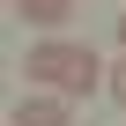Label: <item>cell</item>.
Segmentation results:
<instances>
[{"label": "cell", "instance_id": "2", "mask_svg": "<svg viewBox=\"0 0 126 126\" xmlns=\"http://www.w3.org/2000/svg\"><path fill=\"white\" fill-rule=\"evenodd\" d=\"M8 126H74V119H67V104H59V96H22Z\"/></svg>", "mask_w": 126, "mask_h": 126}, {"label": "cell", "instance_id": "3", "mask_svg": "<svg viewBox=\"0 0 126 126\" xmlns=\"http://www.w3.org/2000/svg\"><path fill=\"white\" fill-rule=\"evenodd\" d=\"M74 8H82V0H15V15H22V22H37V30L74 22Z\"/></svg>", "mask_w": 126, "mask_h": 126}, {"label": "cell", "instance_id": "4", "mask_svg": "<svg viewBox=\"0 0 126 126\" xmlns=\"http://www.w3.org/2000/svg\"><path fill=\"white\" fill-rule=\"evenodd\" d=\"M111 104H126V59L111 67Z\"/></svg>", "mask_w": 126, "mask_h": 126}, {"label": "cell", "instance_id": "1", "mask_svg": "<svg viewBox=\"0 0 126 126\" xmlns=\"http://www.w3.org/2000/svg\"><path fill=\"white\" fill-rule=\"evenodd\" d=\"M22 74L30 82H45L52 96H89L96 82H104V59L89 52V45H30V59H22Z\"/></svg>", "mask_w": 126, "mask_h": 126}, {"label": "cell", "instance_id": "5", "mask_svg": "<svg viewBox=\"0 0 126 126\" xmlns=\"http://www.w3.org/2000/svg\"><path fill=\"white\" fill-rule=\"evenodd\" d=\"M119 45H126V15H119Z\"/></svg>", "mask_w": 126, "mask_h": 126}]
</instances>
